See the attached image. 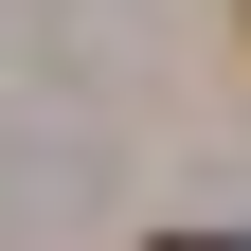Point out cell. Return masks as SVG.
I'll list each match as a JSON object with an SVG mask.
<instances>
[{
	"label": "cell",
	"mask_w": 251,
	"mask_h": 251,
	"mask_svg": "<svg viewBox=\"0 0 251 251\" xmlns=\"http://www.w3.org/2000/svg\"><path fill=\"white\" fill-rule=\"evenodd\" d=\"M162 251H251V233H162Z\"/></svg>",
	"instance_id": "1"
}]
</instances>
